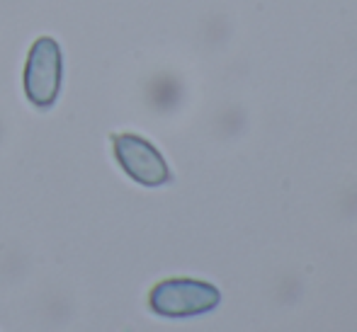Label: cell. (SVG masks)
<instances>
[{
  "label": "cell",
  "instance_id": "obj_1",
  "mask_svg": "<svg viewBox=\"0 0 357 332\" xmlns=\"http://www.w3.org/2000/svg\"><path fill=\"white\" fill-rule=\"evenodd\" d=\"M221 294L214 284L197 279H165L151 289L149 308L160 318H195L219 306Z\"/></svg>",
  "mask_w": 357,
  "mask_h": 332
},
{
  "label": "cell",
  "instance_id": "obj_2",
  "mask_svg": "<svg viewBox=\"0 0 357 332\" xmlns=\"http://www.w3.org/2000/svg\"><path fill=\"white\" fill-rule=\"evenodd\" d=\"M63 80V56L61 47L54 37H39L32 44L24 63V95L39 109L54 107L61 93Z\"/></svg>",
  "mask_w": 357,
  "mask_h": 332
},
{
  "label": "cell",
  "instance_id": "obj_3",
  "mask_svg": "<svg viewBox=\"0 0 357 332\" xmlns=\"http://www.w3.org/2000/svg\"><path fill=\"white\" fill-rule=\"evenodd\" d=\"M114 158H117L119 168L134 180V182L144 184V187H163L173 180L168 163L163 155L158 153L153 143L137 134H114Z\"/></svg>",
  "mask_w": 357,
  "mask_h": 332
}]
</instances>
